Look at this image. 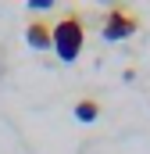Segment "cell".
Segmentation results:
<instances>
[{
  "label": "cell",
  "instance_id": "6da1fadb",
  "mask_svg": "<svg viewBox=\"0 0 150 154\" xmlns=\"http://www.w3.org/2000/svg\"><path fill=\"white\" fill-rule=\"evenodd\" d=\"M86 47V25H82V14L79 11H64L57 22H54V54L72 65L75 57L82 54Z\"/></svg>",
  "mask_w": 150,
  "mask_h": 154
},
{
  "label": "cell",
  "instance_id": "7a4b0ae2",
  "mask_svg": "<svg viewBox=\"0 0 150 154\" xmlns=\"http://www.w3.org/2000/svg\"><path fill=\"white\" fill-rule=\"evenodd\" d=\"M100 32H104L107 43H122V39H129L132 32H140V18H136V11H129V7H111V11L104 14Z\"/></svg>",
  "mask_w": 150,
  "mask_h": 154
},
{
  "label": "cell",
  "instance_id": "3957f363",
  "mask_svg": "<svg viewBox=\"0 0 150 154\" xmlns=\"http://www.w3.org/2000/svg\"><path fill=\"white\" fill-rule=\"evenodd\" d=\"M25 43L32 50H54V25L43 22V18H32L25 25Z\"/></svg>",
  "mask_w": 150,
  "mask_h": 154
},
{
  "label": "cell",
  "instance_id": "277c9868",
  "mask_svg": "<svg viewBox=\"0 0 150 154\" xmlns=\"http://www.w3.org/2000/svg\"><path fill=\"white\" fill-rule=\"evenodd\" d=\"M75 118H79V122H97V118H100V104L89 100V97L79 100V104H75Z\"/></svg>",
  "mask_w": 150,
  "mask_h": 154
},
{
  "label": "cell",
  "instance_id": "5b68a950",
  "mask_svg": "<svg viewBox=\"0 0 150 154\" xmlns=\"http://www.w3.org/2000/svg\"><path fill=\"white\" fill-rule=\"evenodd\" d=\"M29 7L32 11H46V7H54V0H29Z\"/></svg>",
  "mask_w": 150,
  "mask_h": 154
}]
</instances>
